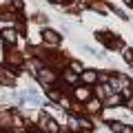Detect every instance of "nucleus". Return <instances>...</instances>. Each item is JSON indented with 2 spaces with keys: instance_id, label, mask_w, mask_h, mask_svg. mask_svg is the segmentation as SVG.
<instances>
[{
  "instance_id": "1",
  "label": "nucleus",
  "mask_w": 133,
  "mask_h": 133,
  "mask_svg": "<svg viewBox=\"0 0 133 133\" xmlns=\"http://www.w3.org/2000/svg\"><path fill=\"white\" fill-rule=\"evenodd\" d=\"M36 76H38V80L42 82V84H53L56 82V71L53 69H47V66H40L38 71H36Z\"/></svg>"
},
{
  "instance_id": "2",
  "label": "nucleus",
  "mask_w": 133,
  "mask_h": 133,
  "mask_svg": "<svg viewBox=\"0 0 133 133\" xmlns=\"http://www.w3.org/2000/svg\"><path fill=\"white\" fill-rule=\"evenodd\" d=\"M42 40L47 44H53V47H56V44L60 42V36H58L53 29H44V31H42Z\"/></svg>"
},
{
  "instance_id": "3",
  "label": "nucleus",
  "mask_w": 133,
  "mask_h": 133,
  "mask_svg": "<svg viewBox=\"0 0 133 133\" xmlns=\"http://www.w3.org/2000/svg\"><path fill=\"white\" fill-rule=\"evenodd\" d=\"M80 80H82V82H87V84H93V82L98 80V71H93V69L80 71Z\"/></svg>"
},
{
  "instance_id": "4",
  "label": "nucleus",
  "mask_w": 133,
  "mask_h": 133,
  "mask_svg": "<svg viewBox=\"0 0 133 133\" xmlns=\"http://www.w3.org/2000/svg\"><path fill=\"white\" fill-rule=\"evenodd\" d=\"M42 127L47 129L49 133H58V131H60V127H58V122H56V120H51L49 115H42Z\"/></svg>"
},
{
  "instance_id": "5",
  "label": "nucleus",
  "mask_w": 133,
  "mask_h": 133,
  "mask_svg": "<svg viewBox=\"0 0 133 133\" xmlns=\"http://www.w3.org/2000/svg\"><path fill=\"white\" fill-rule=\"evenodd\" d=\"M73 98L80 100V102H84V100H89V98H91V91H89V89H84V87H82V89L78 87V89H73Z\"/></svg>"
},
{
  "instance_id": "6",
  "label": "nucleus",
  "mask_w": 133,
  "mask_h": 133,
  "mask_svg": "<svg viewBox=\"0 0 133 133\" xmlns=\"http://www.w3.org/2000/svg\"><path fill=\"white\" fill-rule=\"evenodd\" d=\"M0 36H2V40H5V42H9V44H14L16 40H18V33H16L14 29H2V33H0Z\"/></svg>"
},
{
  "instance_id": "7",
  "label": "nucleus",
  "mask_w": 133,
  "mask_h": 133,
  "mask_svg": "<svg viewBox=\"0 0 133 133\" xmlns=\"http://www.w3.org/2000/svg\"><path fill=\"white\" fill-rule=\"evenodd\" d=\"M109 95H113V89L109 84H100L98 87V100H107Z\"/></svg>"
},
{
  "instance_id": "8",
  "label": "nucleus",
  "mask_w": 133,
  "mask_h": 133,
  "mask_svg": "<svg viewBox=\"0 0 133 133\" xmlns=\"http://www.w3.org/2000/svg\"><path fill=\"white\" fill-rule=\"evenodd\" d=\"M111 131L113 133H131V127H124L122 122H111Z\"/></svg>"
},
{
  "instance_id": "9",
  "label": "nucleus",
  "mask_w": 133,
  "mask_h": 133,
  "mask_svg": "<svg viewBox=\"0 0 133 133\" xmlns=\"http://www.w3.org/2000/svg\"><path fill=\"white\" fill-rule=\"evenodd\" d=\"M78 73H73L71 69H69V71H64V82H69V84H76V80H78Z\"/></svg>"
},
{
  "instance_id": "10",
  "label": "nucleus",
  "mask_w": 133,
  "mask_h": 133,
  "mask_svg": "<svg viewBox=\"0 0 133 133\" xmlns=\"http://www.w3.org/2000/svg\"><path fill=\"white\" fill-rule=\"evenodd\" d=\"M47 93H49V98H51L53 102H58V100L62 102V93H60V91H56L53 87H49V89H47Z\"/></svg>"
},
{
  "instance_id": "11",
  "label": "nucleus",
  "mask_w": 133,
  "mask_h": 133,
  "mask_svg": "<svg viewBox=\"0 0 133 133\" xmlns=\"http://www.w3.org/2000/svg\"><path fill=\"white\" fill-rule=\"evenodd\" d=\"M87 111H91V113H95V111H100V100H91L89 104H87Z\"/></svg>"
},
{
  "instance_id": "12",
  "label": "nucleus",
  "mask_w": 133,
  "mask_h": 133,
  "mask_svg": "<svg viewBox=\"0 0 133 133\" xmlns=\"http://www.w3.org/2000/svg\"><path fill=\"white\" fill-rule=\"evenodd\" d=\"M98 36H100V40H104V42H107V36H109V33H98ZM98 36H95V38H98ZM120 44H122L120 40H111L109 47H120Z\"/></svg>"
},
{
  "instance_id": "13",
  "label": "nucleus",
  "mask_w": 133,
  "mask_h": 133,
  "mask_svg": "<svg viewBox=\"0 0 133 133\" xmlns=\"http://www.w3.org/2000/svg\"><path fill=\"white\" fill-rule=\"evenodd\" d=\"M124 60L129 64H133V49H124Z\"/></svg>"
},
{
  "instance_id": "14",
  "label": "nucleus",
  "mask_w": 133,
  "mask_h": 133,
  "mask_svg": "<svg viewBox=\"0 0 133 133\" xmlns=\"http://www.w3.org/2000/svg\"><path fill=\"white\" fill-rule=\"evenodd\" d=\"M107 104H111V107L120 104V98H118V95H109V98H107Z\"/></svg>"
},
{
  "instance_id": "15",
  "label": "nucleus",
  "mask_w": 133,
  "mask_h": 133,
  "mask_svg": "<svg viewBox=\"0 0 133 133\" xmlns=\"http://www.w3.org/2000/svg\"><path fill=\"white\" fill-rule=\"evenodd\" d=\"M11 7H14L16 11H20L22 9V0H11Z\"/></svg>"
},
{
  "instance_id": "16",
  "label": "nucleus",
  "mask_w": 133,
  "mask_h": 133,
  "mask_svg": "<svg viewBox=\"0 0 133 133\" xmlns=\"http://www.w3.org/2000/svg\"><path fill=\"white\" fill-rule=\"evenodd\" d=\"M91 7H93L95 11H102V14H104V11H107V7L102 5V2H95V5H91Z\"/></svg>"
},
{
  "instance_id": "17",
  "label": "nucleus",
  "mask_w": 133,
  "mask_h": 133,
  "mask_svg": "<svg viewBox=\"0 0 133 133\" xmlns=\"http://www.w3.org/2000/svg\"><path fill=\"white\" fill-rule=\"evenodd\" d=\"M129 109L133 111V98H129Z\"/></svg>"
},
{
  "instance_id": "18",
  "label": "nucleus",
  "mask_w": 133,
  "mask_h": 133,
  "mask_svg": "<svg viewBox=\"0 0 133 133\" xmlns=\"http://www.w3.org/2000/svg\"><path fill=\"white\" fill-rule=\"evenodd\" d=\"M51 2H56V5H60V2H62V0H51Z\"/></svg>"
},
{
  "instance_id": "19",
  "label": "nucleus",
  "mask_w": 133,
  "mask_h": 133,
  "mask_svg": "<svg viewBox=\"0 0 133 133\" xmlns=\"http://www.w3.org/2000/svg\"><path fill=\"white\" fill-rule=\"evenodd\" d=\"M31 133H44V131H31Z\"/></svg>"
}]
</instances>
